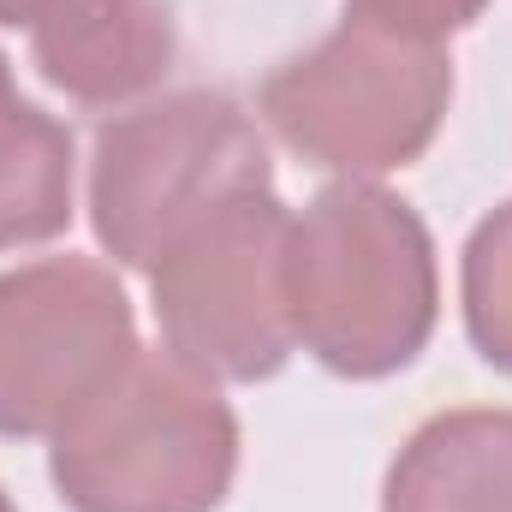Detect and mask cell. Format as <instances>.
<instances>
[{"label": "cell", "mask_w": 512, "mask_h": 512, "mask_svg": "<svg viewBox=\"0 0 512 512\" xmlns=\"http://www.w3.org/2000/svg\"><path fill=\"white\" fill-rule=\"evenodd\" d=\"M286 310L298 352L340 382L411 370L441 322L435 233L376 179L322 185L286 227Z\"/></svg>", "instance_id": "6da1fadb"}, {"label": "cell", "mask_w": 512, "mask_h": 512, "mask_svg": "<svg viewBox=\"0 0 512 512\" xmlns=\"http://www.w3.org/2000/svg\"><path fill=\"white\" fill-rule=\"evenodd\" d=\"M239 447V411L209 370L167 346H137L48 441V483L72 512H221Z\"/></svg>", "instance_id": "7a4b0ae2"}, {"label": "cell", "mask_w": 512, "mask_h": 512, "mask_svg": "<svg viewBox=\"0 0 512 512\" xmlns=\"http://www.w3.org/2000/svg\"><path fill=\"white\" fill-rule=\"evenodd\" d=\"M453 108V54L441 36L346 6L304 54L280 60L256 90V120L304 167L382 179L441 137Z\"/></svg>", "instance_id": "3957f363"}, {"label": "cell", "mask_w": 512, "mask_h": 512, "mask_svg": "<svg viewBox=\"0 0 512 512\" xmlns=\"http://www.w3.org/2000/svg\"><path fill=\"white\" fill-rule=\"evenodd\" d=\"M262 185H274L268 137L227 90L143 96L90 143V227L131 274H149L197 221Z\"/></svg>", "instance_id": "277c9868"}, {"label": "cell", "mask_w": 512, "mask_h": 512, "mask_svg": "<svg viewBox=\"0 0 512 512\" xmlns=\"http://www.w3.org/2000/svg\"><path fill=\"white\" fill-rule=\"evenodd\" d=\"M286 227L274 185L221 203L149 268L161 346L215 382H268L292 364L298 334L286 310Z\"/></svg>", "instance_id": "5b68a950"}, {"label": "cell", "mask_w": 512, "mask_h": 512, "mask_svg": "<svg viewBox=\"0 0 512 512\" xmlns=\"http://www.w3.org/2000/svg\"><path fill=\"white\" fill-rule=\"evenodd\" d=\"M137 310L108 262L42 256L0 274V435L54 441L137 358Z\"/></svg>", "instance_id": "8992f818"}, {"label": "cell", "mask_w": 512, "mask_h": 512, "mask_svg": "<svg viewBox=\"0 0 512 512\" xmlns=\"http://www.w3.org/2000/svg\"><path fill=\"white\" fill-rule=\"evenodd\" d=\"M0 24L24 30L42 84L78 108L143 102L179 54L161 0H0Z\"/></svg>", "instance_id": "52a82bcc"}, {"label": "cell", "mask_w": 512, "mask_h": 512, "mask_svg": "<svg viewBox=\"0 0 512 512\" xmlns=\"http://www.w3.org/2000/svg\"><path fill=\"white\" fill-rule=\"evenodd\" d=\"M382 512H512V411L453 405L417 423L382 477Z\"/></svg>", "instance_id": "ba28073f"}, {"label": "cell", "mask_w": 512, "mask_h": 512, "mask_svg": "<svg viewBox=\"0 0 512 512\" xmlns=\"http://www.w3.org/2000/svg\"><path fill=\"white\" fill-rule=\"evenodd\" d=\"M78 215L72 131L30 96L0 102V251L48 245Z\"/></svg>", "instance_id": "9c48e42d"}, {"label": "cell", "mask_w": 512, "mask_h": 512, "mask_svg": "<svg viewBox=\"0 0 512 512\" xmlns=\"http://www.w3.org/2000/svg\"><path fill=\"white\" fill-rule=\"evenodd\" d=\"M459 310L471 352L512 376V197L495 203L459 251Z\"/></svg>", "instance_id": "30bf717a"}, {"label": "cell", "mask_w": 512, "mask_h": 512, "mask_svg": "<svg viewBox=\"0 0 512 512\" xmlns=\"http://www.w3.org/2000/svg\"><path fill=\"white\" fill-rule=\"evenodd\" d=\"M346 6L376 12V18H393V24L423 30V36H441V42L489 12V0H346Z\"/></svg>", "instance_id": "8fae6325"}, {"label": "cell", "mask_w": 512, "mask_h": 512, "mask_svg": "<svg viewBox=\"0 0 512 512\" xmlns=\"http://www.w3.org/2000/svg\"><path fill=\"white\" fill-rule=\"evenodd\" d=\"M6 96H18V84H12V60L0 54V102H6Z\"/></svg>", "instance_id": "7c38bea8"}, {"label": "cell", "mask_w": 512, "mask_h": 512, "mask_svg": "<svg viewBox=\"0 0 512 512\" xmlns=\"http://www.w3.org/2000/svg\"><path fill=\"white\" fill-rule=\"evenodd\" d=\"M0 512H18V507H12V495H6V489H0Z\"/></svg>", "instance_id": "4fadbf2b"}]
</instances>
